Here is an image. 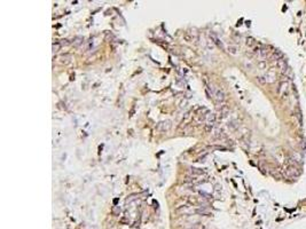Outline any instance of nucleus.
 <instances>
[{
    "instance_id": "nucleus-1",
    "label": "nucleus",
    "mask_w": 306,
    "mask_h": 229,
    "mask_svg": "<svg viewBox=\"0 0 306 229\" xmlns=\"http://www.w3.org/2000/svg\"><path fill=\"white\" fill-rule=\"evenodd\" d=\"M284 175L287 178H296L299 175V169L296 165H289L284 171Z\"/></svg>"
},
{
    "instance_id": "nucleus-2",
    "label": "nucleus",
    "mask_w": 306,
    "mask_h": 229,
    "mask_svg": "<svg viewBox=\"0 0 306 229\" xmlns=\"http://www.w3.org/2000/svg\"><path fill=\"white\" fill-rule=\"evenodd\" d=\"M171 127H172V123L170 120H163V122H159L156 125V130L158 132H168V131H170Z\"/></svg>"
},
{
    "instance_id": "nucleus-3",
    "label": "nucleus",
    "mask_w": 306,
    "mask_h": 229,
    "mask_svg": "<svg viewBox=\"0 0 306 229\" xmlns=\"http://www.w3.org/2000/svg\"><path fill=\"white\" fill-rule=\"evenodd\" d=\"M276 64H278V68L280 69V71H281L283 74H287L289 71H290L288 68V64H287V60H284V59L279 60L278 62H276Z\"/></svg>"
},
{
    "instance_id": "nucleus-4",
    "label": "nucleus",
    "mask_w": 306,
    "mask_h": 229,
    "mask_svg": "<svg viewBox=\"0 0 306 229\" xmlns=\"http://www.w3.org/2000/svg\"><path fill=\"white\" fill-rule=\"evenodd\" d=\"M215 98L217 102H224L225 101V93L221 91V89H216L215 91Z\"/></svg>"
},
{
    "instance_id": "nucleus-5",
    "label": "nucleus",
    "mask_w": 306,
    "mask_h": 229,
    "mask_svg": "<svg viewBox=\"0 0 306 229\" xmlns=\"http://www.w3.org/2000/svg\"><path fill=\"white\" fill-rule=\"evenodd\" d=\"M265 78H266V81L272 84V83H274L276 80V74H275L274 70H270L268 71L267 74H265Z\"/></svg>"
},
{
    "instance_id": "nucleus-6",
    "label": "nucleus",
    "mask_w": 306,
    "mask_h": 229,
    "mask_svg": "<svg viewBox=\"0 0 306 229\" xmlns=\"http://www.w3.org/2000/svg\"><path fill=\"white\" fill-rule=\"evenodd\" d=\"M288 88H289L288 83L287 81H282L281 84H280V87H279V94L280 95H285L287 92H288Z\"/></svg>"
},
{
    "instance_id": "nucleus-7",
    "label": "nucleus",
    "mask_w": 306,
    "mask_h": 229,
    "mask_svg": "<svg viewBox=\"0 0 306 229\" xmlns=\"http://www.w3.org/2000/svg\"><path fill=\"white\" fill-rule=\"evenodd\" d=\"M71 59H72V56H71V54H68V53H66V54H63V55H61V57H60V62L62 64H68V63H70L71 62Z\"/></svg>"
},
{
    "instance_id": "nucleus-8",
    "label": "nucleus",
    "mask_w": 306,
    "mask_h": 229,
    "mask_svg": "<svg viewBox=\"0 0 306 229\" xmlns=\"http://www.w3.org/2000/svg\"><path fill=\"white\" fill-rule=\"evenodd\" d=\"M216 119H217V116H216L215 113H211V115H209L208 118H206V126H213L216 123Z\"/></svg>"
},
{
    "instance_id": "nucleus-9",
    "label": "nucleus",
    "mask_w": 306,
    "mask_h": 229,
    "mask_svg": "<svg viewBox=\"0 0 306 229\" xmlns=\"http://www.w3.org/2000/svg\"><path fill=\"white\" fill-rule=\"evenodd\" d=\"M272 59L278 62L279 60L283 59V54H282L280 50H274V53H273V55H272Z\"/></svg>"
},
{
    "instance_id": "nucleus-10",
    "label": "nucleus",
    "mask_w": 306,
    "mask_h": 229,
    "mask_svg": "<svg viewBox=\"0 0 306 229\" xmlns=\"http://www.w3.org/2000/svg\"><path fill=\"white\" fill-rule=\"evenodd\" d=\"M210 37H211V39H212V40H213V42H215V44H216V45H217V46H218V47H220V48H224V45H222V42L220 41V40H219V39L217 38L216 36L210 35Z\"/></svg>"
},
{
    "instance_id": "nucleus-11",
    "label": "nucleus",
    "mask_w": 306,
    "mask_h": 229,
    "mask_svg": "<svg viewBox=\"0 0 306 229\" xmlns=\"http://www.w3.org/2000/svg\"><path fill=\"white\" fill-rule=\"evenodd\" d=\"M190 173L193 175H201V174L204 173V171L202 169H195V167H193V169H190Z\"/></svg>"
},
{
    "instance_id": "nucleus-12",
    "label": "nucleus",
    "mask_w": 306,
    "mask_h": 229,
    "mask_svg": "<svg viewBox=\"0 0 306 229\" xmlns=\"http://www.w3.org/2000/svg\"><path fill=\"white\" fill-rule=\"evenodd\" d=\"M195 212H196V213H198V214L210 215V212L206 211V210H204V208H197V210H195Z\"/></svg>"
},
{
    "instance_id": "nucleus-13",
    "label": "nucleus",
    "mask_w": 306,
    "mask_h": 229,
    "mask_svg": "<svg viewBox=\"0 0 306 229\" xmlns=\"http://www.w3.org/2000/svg\"><path fill=\"white\" fill-rule=\"evenodd\" d=\"M60 48H61L60 42H54V44H53V52H54V53H55V52H59Z\"/></svg>"
},
{
    "instance_id": "nucleus-14",
    "label": "nucleus",
    "mask_w": 306,
    "mask_h": 229,
    "mask_svg": "<svg viewBox=\"0 0 306 229\" xmlns=\"http://www.w3.org/2000/svg\"><path fill=\"white\" fill-rule=\"evenodd\" d=\"M228 53L233 54V55H235V54H237V48L234 47V46H229V47H228Z\"/></svg>"
},
{
    "instance_id": "nucleus-15",
    "label": "nucleus",
    "mask_w": 306,
    "mask_h": 229,
    "mask_svg": "<svg viewBox=\"0 0 306 229\" xmlns=\"http://www.w3.org/2000/svg\"><path fill=\"white\" fill-rule=\"evenodd\" d=\"M255 44H256V41H255V39L253 38H251V37L246 38V45L248 46H253Z\"/></svg>"
},
{
    "instance_id": "nucleus-16",
    "label": "nucleus",
    "mask_w": 306,
    "mask_h": 229,
    "mask_svg": "<svg viewBox=\"0 0 306 229\" xmlns=\"http://www.w3.org/2000/svg\"><path fill=\"white\" fill-rule=\"evenodd\" d=\"M228 126L231 127V128H232V130H235L236 127L239 126V124H236V122H235V120H232V122H229Z\"/></svg>"
},
{
    "instance_id": "nucleus-17",
    "label": "nucleus",
    "mask_w": 306,
    "mask_h": 229,
    "mask_svg": "<svg viewBox=\"0 0 306 229\" xmlns=\"http://www.w3.org/2000/svg\"><path fill=\"white\" fill-rule=\"evenodd\" d=\"M257 80L258 83H260V84H266L267 81H266V78L265 76H260V77H257Z\"/></svg>"
},
{
    "instance_id": "nucleus-18",
    "label": "nucleus",
    "mask_w": 306,
    "mask_h": 229,
    "mask_svg": "<svg viewBox=\"0 0 306 229\" xmlns=\"http://www.w3.org/2000/svg\"><path fill=\"white\" fill-rule=\"evenodd\" d=\"M258 67L260 68V69H265V68H266V61H260V62L258 63Z\"/></svg>"
}]
</instances>
